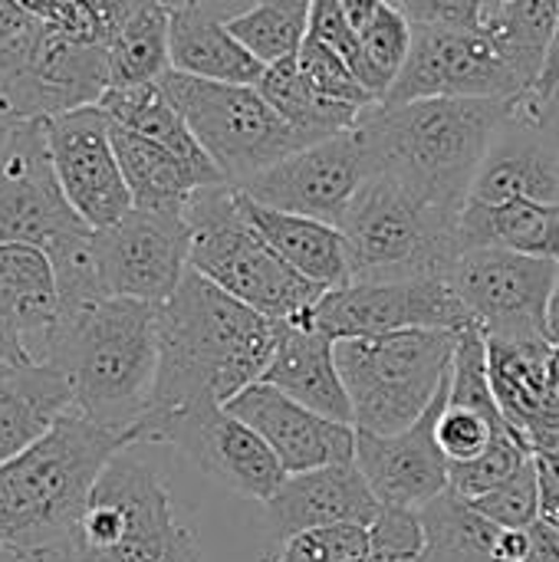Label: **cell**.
I'll use <instances>...</instances> for the list:
<instances>
[{
    "label": "cell",
    "instance_id": "obj_8",
    "mask_svg": "<svg viewBox=\"0 0 559 562\" xmlns=\"http://www.w3.org/2000/svg\"><path fill=\"white\" fill-rule=\"evenodd\" d=\"M158 82L227 184H244L264 168L313 145V138L293 128L257 86L198 79L178 69H168Z\"/></svg>",
    "mask_w": 559,
    "mask_h": 562
},
{
    "label": "cell",
    "instance_id": "obj_50",
    "mask_svg": "<svg viewBox=\"0 0 559 562\" xmlns=\"http://www.w3.org/2000/svg\"><path fill=\"white\" fill-rule=\"evenodd\" d=\"M550 379H554V392L559 402V346H554V356H550Z\"/></svg>",
    "mask_w": 559,
    "mask_h": 562
},
{
    "label": "cell",
    "instance_id": "obj_13",
    "mask_svg": "<svg viewBox=\"0 0 559 562\" xmlns=\"http://www.w3.org/2000/svg\"><path fill=\"white\" fill-rule=\"evenodd\" d=\"M524 92L484 30L415 23L409 59L379 105L415 99H511Z\"/></svg>",
    "mask_w": 559,
    "mask_h": 562
},
{
    "label": "cell",
    "instance_id": "obj_36",
    "mask_svg": "<svg viewBox=\"0 0 559 562\" xmlns=\"http://www.w3.org/2000/svg\"><path fill=\"white\" fill-rule=\"evenodd\" d=\"M451 389V385H448ZM435 438H438V448L448 461V468L455 464H468V461H478L481 454H488L497 441L504 438H521L511 422L504 418L501 405H491V408H478V405H465V402H445L441 415H438V425H435ZM524 441V438H521ZM527 445V441H524Z\"/></svg>",
    "mask_w": 559,
    "mask_h": 562
},
{
    "label": "cell",
    "instance_id": "obj_39",
    "mask_svg": "<svg viewBox=\"0 0 559 562\" xmlns=\"http://www.w3.org/2000/svg\"><path fill=\"white\" fill-rule=\"evenodd\" d=\"M471 504L504 530H530L534 524H540V477L534 454L501 487Z\"/></svg>",
    "mask_w": 559,
    "mask_h": 562
},
{
    "label": "cell",
    "instance_id": "obj_15",
    "mask_svg": "<svg viewBox=\"0 0 559 562\" xmlns=\"http://www.w3.org/2000/svg\"><path fill=\"white\" fill-rule=\"evenodd\" d=\"M96 257L109 296L161 306L191 267V227L185 211L132 207L115 224L96 231Z\"/></svg>",
    "mask_w": 559,
    "mask_h": 562
},
{
    "label": "cell",
    "instance_id": "obj_49",
    "mask_svg": "<svg viewBox=\"0 0 559 562\" xmlns=\"http://www.w3.org/2000/svg\"><path fill=\"white\" fill-rule=\"evenodd\" d=\"M547 333H550V342L559 346V273L557 286H554V300H550V323H547Z\"/></svg>",
    "mask_w": 559,
    "mask_h": 562
},
{
    "label": "cell",
    "instance_id": "obj_23",
    "mask_svg": "<svg viewBox=\"0 0 559 562\" xmlns=\"http://www.w3.org/2000/svg\"><path fill=\"white\" fill-rule=\"evenodd\" d=\"M260 382L280 389L293 402L333 422L353 425L349 392L343 385L339 362H336V339L320 326H313L310 319L280 323L277 349Z\"/></svg>",
    "mask_w": 559,
    "mask_h": 562
},
{
    "label": "cell",
    "instance_id": "obj_6",
    "mask_svg": "<svg viewBox=\"0 0 559 562\" xmlns=\"http://www.w3.org/2000/svg\"><path fill=\"white\" fill-rule=\"evenodd\" d=\"M339 231L349 250V273L359 283L448 277L465 254L461 214L422 201L389 175H369Z\"/></svg>",
    "mask_w": 559,
    "mask_h": 562
},
{
    "label": "cell",
    "instance_id": "obj_51",
    "mask_svg": "<svg viewBox=\"0 0 559 562\" xmlns=\"http://www.w3.org/2000/svg\"><path fill=\"white\" fill-rule=\"evenodd\" d=\"M540 109H544V112H554V115H559V86L554 89V92H550V99H547V102H540Z\"/></svg>",
    "mask_w": 559,
    "mask_h": 562
},
{
    "label": "cell",
    "instance_id": "obj_27",
    "mask_svg": "<svg viewBox=\"0 0 559 562\" xmlns=\"http://www.w3.org/2000/svg\"><path fill=\"white\" fill-rule=\"evenodd\" d=\"M237 194H241V204H244L247 217L254 221V227L264 234V240L297 273H303L306 280L320 283L323 290H336V286H346L353 280L346 237H343V231L336 224L267 207V204L247 198L241 188H237Z\"/></svg>",
    "mask_w": 559,
    "mask_h": 562
},
{
    "label": "cell",
    "instance_id": "obj_46",
    "mask_svg": "<svg viewBox=\"0 0 559 562\" xmlns=\"http://www.w3.org/2000/svg\"><path fill=\"white\" fill-rule=\"evenodd\" d=\"M16 362H33L30 352L23 349L16 329L0 316V366H16Z\"/></svg>",
    "mask_w": 559,
    "mask_h": 562
},
{
    "label": "cell",
    "instance_id": "obj_2",
    "mask_svg": "<svg viewBox=\"0 0 559 562\" xmlns=\"http://www.w3.org/2000/svg\"><path fill=\"white\" fill-rule=\"evenodd\" d=\"M135 448L128 435L66 412L36 445L0 468V557L63 562L105 464Z\"/></svg>",
    "mask_w": 559,
    "mask_h": 562
},
{
    "label": "cell",
    "instance_id": "obj_4",
    "mask_svg": "<svg viewBox=\"0 0 559 562\" xmlns=\"http://www.w3.org/2000/svg\"><path fill=\"white\" fill-rule=\"evenodd\" d=\"M49 366L66 372L72 412L132 438L155 392L158 306L105 296L59 316Z\"/></svg>",
    "mask_w": 559,
    "mask_h": 562
},
{
    "label": "cell",
    "instance_id": "obj_28",
    "mask_svg": "<svg viewBox=\"0 0 559 562\" xmlns=\"http://www.w3.org/2000/svg\"><path fill=\"white\" fill-rule=\"evenodd\" d=\"M99 109L115 125H125V128H132V132H138V135H145V138H152L158 145H165L168 151H175L185 165H191L204 178V184H221L224 181V175L208 158V151L194 138L191 125L178 112V105L161 89V82L109 86L105 95L99 99Z\"/></svg>",
    "mask_w": 559,
    "mask_h": 562
},
{
    "label": "cell",
    "instance_id": "obj_29",
    "mask_svg": "<svg viewBox=\"0 0 559 562\" xmlns=\"http://www.w3.org/2000/svg\"><path fill=\"white\" fill-rule=\"evenodd\" d=\"M461 244L504 247L527 257L559 260V204L550 201H468L461 211Z\"/></svg>",
    "mask_w": 559,
    "mask_h": 562
},
{
    "label": "cell",
    "instance_id": "obj_45",
    "mask_svg": "<svg viewBox=\"0 0 559 562\" xmlns=\"http://www.w3.org/2000/svg\"><path fill=\"white\" fill-rule=\"evenodd\" d=\"M524 562H559V533L544 520L530 527V550Z\"/></svg>",
    "mask_w": 559,
    "mask_h": 562
},
{
    "label": "cell",
    "instance_id": "obj_34",
    "mask_svg": "<svg viewBox=\"0 0 559 562\" xmlns=\"http://www.w3.org/2000/svg\"><path fill=\"white\" fill-rule=\"evenodd\" d=\"M105 49L112 86L158 82L171 69V3L145 0Z\"/></svg>",
    "mask_w": 559,
    "mask_h": 562
},
{
    "label": "cell",
    "instance_id": "obj_21",
    "mask_svg": "<svg viewBox=\"0 0 559 562\" xmlns=\"http://www.w3.org/2000/svg\"><path fill=\"white\" fill-rule=\"evenodd\" d=\"M550 356L554 342L547 336L488 339L491 392L511 428L527 441L530 454L559 451V402L550 379Z\"/></svg>",
    "mask_w": 559,
    "mask_h": 562
},
{
    "label": "cell",
    "instance_id": "obj_54",
    "mask_svg": "<svg viewBox=\"0 0 559 562\" xmlns=\"http://www.w3.org/2000/svg\"><path fill=\"white\" fill-rule=\"evenodd\" d=\"M165 3H171V7H175V3H185V0H165Z\"/></svg>",
    "mask_w": 559,
    "mask_h": 562
},
{
    "label": "cell",
    "instance_id": "obj_17",
    "mask_svg": "<svg viewBox=\"0 0 559 562\" xmlns=\"http://www.w3.org/2000/svg\"><path fill=\"white\" fill-rule=\"evenodd\" d=\"M89 227L66 201L43 122H16L0 151V244L46 247L53 237Z\"/></svg>",
    "mask_w": 559,
    "mask_h": 562
},
{
    "label": "cell",
    "instance_id": "obj_25",
    "mask_svg": "<svg viewBox=\"0 0 559 562\" xmlns=\"http://www.w3.org/2000/svg\"><path fill=\"white\" fill-rule=\"evenodd\" d=\"M72 408V385L46 362L0 366V468L36 445Z\"/></svg>",
    "mask_w": 559,
    "mask_h": 562
},
{
    "label": "cell",
    "instance_id": "obj_19",
    "mask_svg": "<svg viewBox=\"0 0 559 562\" xmlns=\"http://www.w3.org/2000/svg\"><path fill=\"white\" fill-rule=\"evenodd\" d=\"M448 385L428 405V412L399 435H372L356 428V464L366 474L382 507H425L451 487L448 461L438 448L435 425L448 402Z\"/></svg>",
    "mask_w": 559,
    "mask_h": 562
},
{
    "label": "cell",
    "instance_id": "obj_5",
    "mask_svg": "<svg viewBox=\"0 0 559 562\" xmlns=\"http://www.w3.org/2000/svg\"><path fill=\"white\" fill-rule=\"evenodd\" d=\"M191 227V270L270 319H300L326 293L297 273L254 227L234 184L198 188L185 207Z\"/></svg>",
    "mask_w": 559,
    "mask_h": 562
},
{
    "label": "cell",
    "instance_id": "obj_7",
    "mask_svg": "<svg viewBox=\"0 0 559 562\" xmlns=\"http://www.w3.org/2000/svg\"><path fill=\"white\" fill-rule=\"evenodd\" d=\"M461 333L405 329L336 342V362L353 405V428L399 435L412 428L451 379Z\"/></svg>",
    "mask_w": 559,
    "mask_h": 562
},
{
    "label": "cell",
    "instance_id": "obj_47",
    "mask_svg": "<svg viewBox=\"0 0 559 562\" xmlns=\"http://www.w3.org/2000/svg\"><path fill=\"white\" fill-rule=\"evenodd\" d=\"M559 86V20H557V36H554V46H550V56H547V66H544V76H540V86L534 89V99L537 102H547L550 92Z\"/></svg>",
    "mask_w": 559,
    "mask_h": 562
},
{
    "label": "cell",
    "instance_id": "obj_48",
    "mask_svg": "<svg viewBox=\"0 0 559 562\" xmlns=\"http://www.w3.org/2000/svg\"><path fill=\"white\" fill-rule=\"evenodd\" d=\"M379 3H382V0H343V7H346V13H349V20H353L356 33L372 20V13L379 10Z\"/></svg>",
    "mask_w": 559,
    "mask_h": 562
},
{
    "label": "cell",
    "instance_id": "obj_38",
    "mask_svg": "<svg viewBox=\"0 0 559 562\" xmlns=\"http://www.w3.org/2000/svg\"><path fill=\"white\" fill-rule=\"evenodd\" d=\"M372 540L362 524H333L290 537L260 562H369Z\"/></svg>",
    "mask_w": 559,
    "mask_h": 562
},
{
    "label": "cell",
    "instance_id": "obj_10",
    "mask_svg": "<svg viewBox=\"0 0 559 562\" xmlns=\"http://www.w3.org/2000/svg\"><path fill=\"white\" fill-rule=\"evenodd\" d=\"M109 76V49L79 43L40 23V30L0 63V112L16 122H46L53 115L99 105Z\"/></svg>",
    "mask_w": 559,
    "mask_h": 562
},
{
    "label": "cell",
    "instance_id": "obj_26",
    "mask_svg": "<svg viewBox=\"0 0 559 562\" xmlns=\"http://www.w3.org/2000/svg\"><path fill=\"white\" fill-rule=\"evenodd\" d=\"M171 69L257 86L267 66L234 36L227 20H217L201 0H185L171 7Z\"/></svg>",
    "mask_w": 559,
    "mask_h": 562
},
{
    "label": "cell",
    "instance_id": "obj_24",
    "mask_svg": "<svg viewBox=\"0 0 559 562\" xmlns=\"http://www.w3.org/2000/svg\"><path fill=\"white\" fill-rule=\"evenodd\" d=\"M59 313L49 254L36 244H0V316L16 329L33 362L49 366Z\"/></svg>",
    "mask_w": 559,
    "mask_h": 562
},
{
    "label": "cell",
    "instance_id": "obj_9",
    "mask_svg": "<svg viewBox=\"0 0 559 562\" xmlns=\"http://www.w3.org/2000/svg\"><path fill=\"white\" fill-rule=\"evenodd\" d=\"M132 441L135 448L171 445L204 477H211L237 497L260 504H267L290 477L277 454L270 451V445L224 405H198L175 415L138 422Z\"/></svg>",
    "mask_w": 559,
    "mask_h": 562
},
{
    "label": "cell",
    "instance_id": "obj_22",
    "mask_svg": "<svg viewBox=\"0 0 559 562\" xmlns=\"http://www.w3.org/2000/svg\"><path fill=\"white\" fill-rule=\"evenodd\" d=\"M379 510L382 504L372 494L359 464L343 461V464L290 474L280 484V491L264 504V524L273 547H280L290 537L316 527H333V524L369 527L379 517Z\"/></svg>",
    "mask_w": 559,
    "mask_h": 562
},
{
    "label": "cell",
    "instance_id": "obj_30",
    "mask_svg": "<svg viewBox=\"0 0 559 562\" xmlns=\"http://www.w3.org/2000/svg\"><path fill=\"white\" fill-rule=\"evenodd\" d=\"M112 122V119H109ZM112 145L132 194V207L142 211H185L198 188H208L204 178L185 165L165 145L112 122Z\"/></svg>",
    "mask_w": 559,
    "mask_h": 562
},
{
    "label": "cell",
    "instance_id": "obj_1",
    "mask_svg": "<svg viewBox=\"0 0 559 562\" xmlns=\"http://www.w3.org/2000/svg\"><path fill=\"white\" fill-rule=\"evenodd\" d=\"M277 336L280 319L250 310L188 267L178 290L158 306V375L138 422L227 405L264 379Z\"/></svg>",
    "mask_w": 559,
    "mask_h": 562
},
{
    "label": "cell",
    "instance_id": "obj_35",
    "mask_svg": "<svg viewBox=\"0 0 559 562\" xmlns=\"http://www.w3.org/2000/svg\"><path fill=\"white\" fill-rule=\"evenodd\" d=\"M313 0H257L250 10L227 16L234 36L264 63H280L300 53L310 36Z\"/></svg>",
    "mask_w": 559,
    "mask_h": 562
},
{
    "label": "cell",
    "instance_id": "obj_52",
    "mask_svg": "<svg viewBox=\"0 0 559 562\" xmlns=\"http://www.w3.org/2000/svg\"><path fill=\"white\" fill-rule=\"evenodd\" d=\"M10 128H13V122L0 112V151H3V142H7V135H10Z\"/></svg>",
    "mask_w": 559,
    "mask_h": 562
},
{
    "label": "cell",
    "instance_id": "obj_43",
    "mask_svg": "<svg viewBox=\"0 0 559 562\" xmlns=\"http://www.w3.org/2000/svg\"><path fill=\"white\" fill-rule=\"evenodd\" d=\"M412 23L425 26H461L484 30L491 13L497 10L491 0H395Z\"/></svg>",
    "mask_w": 559,
    "mask_h": 562
},
{
    "label": "cell",
    "instance_id": "obj_14",
    "mask_svg": "<svg viewBox=\"0 0 559 562\" xmlns=\"http://www.w3.org/2000/svg\"><path fill=\"white\" fill-rule=\"evenodd\" d=\"M369 175L372 168L362 138L356 128H349L287 155L283 161L264 168L260 175L234 188H241L247 198L267 207L316 217L339 227Z\"/></svg>",
    "mask_w": 559,
    "mask_h": 562
},
{
    "label": "cell",
    "instance_id": "obj_42",
    "mask_svg": "<svg viewBox=\"0 0 559 562\" xmlns=\"http://www.w3.org/2000/svg\"><path fill=\"white\" fill-rule=\"evenodd\" d=\"M372 560H415L425 550V524L412 507H382L369 524Z\"/></svg>",
    "mask_w": 559,
    "mask_h": 562
},
{
    "label": "cell",
    "instance_id": "obj_11",
    "mask_svg": "<svg viewBox=\"0 0 559 562\" xmlns=\"http://www.w3.org/2000/svg\"><path fill=\"white\" fill-rule=\"evenodd\" d=\"M557 273L559 260L527 257L504 247H471L451 267L448 283L488 339H550L547 323Z\"/></svg>",
    "mask_w": 559,
    "mask_h": 562
},
{
    "label": "cell",
    "instance_id": "obj_20",
    "mask_svg": "<svg viewBox=\"0 0 559 562\" xmlns=\"http://www.w3.org/2000/svg\"><path fill=\"white\" fill-rule=\"evenodd\" d=\"M244 425H250L277 454L287 474L316 471L326 464L356 461V428L333 422L267 382L247 385L224 405Z\"/></svg>",
    "mask_w": 559,
    "mask_h": 562
},
{
    "label": "cell",
    "instance_id": "obj_44",
    "mask_svg": "<svg viewBox=\"0 0 559 562\" xmlns=\"http://www.w3.org/2000/svg\"><path fill=\"white\" fill-rule=\"evenodd\" d=\"M540 477V520L559 533V451L534 454Z\"/></svg>",
    "mask_w": 559,
    "mask_h": 562
},
{
    "label": "cell",
    "instance_id": "obj_40",
    "mask_svg": "<svg viewBox=\"0 0 559 562\" xmlns=\"http://www.w3.org/2000/svg\"><path fill=\"white\" fill-rule=\"evenodd\" d=\"M297 66H300V72H303L320 92H326L329 99L353 102V105H359V109L379 105V99L362 86V79L353 72V66H349L333 46H326V43H320V40H313V36H306V43L300 46Z\"/></svg>",
    "mask_w": 559,
    "mask_h": 562
},
{
    "label": "cell",
    "instance_id": "obj_3",
    "mask_svg": "<svg viewBox=\"0 0 559 562\" xmlns=\"http://www.w3.org/2000/svg\"><path fill=\"white\" fill-rule=\"evenodd\" d=\"M524 95L372 105L356 132L372 175H389L422 201L461 214L491 138Z\"/></svg>",
    "mask_w": 559,
    "mask_h": 562
},
{
    "label": "cell",
    "instance_id": "obj_33",
    "mask_svg": "<svg viewBox=\"0 0 559 562\" xmlns=\"http://www.w3.org/2000/svg\"><path fill=\"white\" fill-rule=\"evenodd\" d=\"M257 89L267 95V102L303 135H310L313 142L349 132L362 122V115L369 109H359L353 102H339L329 99L326 92H320L297 66V56L270 63L257 82Z\"/></svg>",
    "mask_w": 559,
    "mask_h": 562
},
{
    "label": "cell",
    "instance_id": "obj_31",
    "mask_svg": "<svg viewBox=\"0 0 559 562\" xmlns=\"http://www.w3.org/2000/svg\"><path fill=\"white\" fill-rule=\"evenodd\" d=\"M557 20L559 0H504L484 23L488 40L527 92L540 86Z\"/></svg>",
    "mask_w": 559,
    "mask_h": 562
},
{
    "label": "cell",
    "instance_id": "obj_12",
    "mask_svg": "<svg viewBox=\"0 0 559 562\" xmlns=\"http://www.w3.org/2000/svg\"><path fill=\"white\" fill-rule=\"evenodd\" d=\"M339 339L385 336L405 329H468L474 326L468 306L448 283V277H412V280H376L346 283L326 290L320 303L300 316Z\"/></svg>",
    "mask_w": 559,
    "mask_h": 562
},
{
    "label": "cell",
    "instance_id": "obj_53",
    "mask_svg": "<svg viewBox=\"0 0 559 562\" xmlns=\"http://www.w3.org/2000/svg\"><path fill=\"white\" fill-rule=\"evenodd\" d=\"M540 115H544V122L557 132V138H559V115H554V112H544V109H540Z\"/></svg>",
    "mask_w": 559,
    "mask_h": 562
},
{
    "label": "cell",
    "instance_id": "obj_55",
    "mask_svg": "<svg viewBox=\"0 0 559 562\" xmlns=\"http://www.w3.org/2000/svg\"><path fill=\"white\" fill-rule=\"evenodd\" d=\"M491 3H494V7H501V3H504V0H491Z\"/></svg>",
    "mask_w": 559,
    "mask_h": 562
},
{
    "label": "cell",
    "instance_id": "obj_32",
    "mask_svg": "<svg viewBox=\"0 0 559 562\" xmlns=\"http://www.w3.org/2000/svg\"><path fill=\"white\" fill-rule=\"evenodd\" d=\"M425 524L422 562H497L504 527L488 520L458 491H441L435 501L418 507Z\"/></svg>",
    "mask_w": 559,
    "mask_h": 562
},
{
    "label": "cell",
    "instance_id": "obj_37",
    "mask_svg": "<svg viewBox=\"0 0 559 562\" xmlns=\"http://www.w3.org/2000/svg\"><path fill=\"white\" fill-rule=\"evenodd\" d=\"M412 33L415 23L405 16V10L392 0H382L379 10L372 13V20L359 30V46L362 56L376 76V86L385 99L389 86L395 82V76L402 72L409 49H412Z\"/></svg>",
    "mask_w": 559,
    "mask_h": 562
},
{
    "label": "cell",
    "instance_id": "obj_41",
    "mask_svg": "<svg viewBox=\"0 0 559 562\" xmlns=\"http://www.w3.org/2000/svg\"><path fill=\"white\" fill-rule=\"evenodd\" d=\"M527 458H530V448L521 438H504L488 454H481L478 461L448 468L451 491H458L468 501H478V497L491 494L494 487H501Z\"/></svg>",
    "mask_w": 559,
    "mask_h": 562
},
{
    "label": "cell",
    "instance_id": "obj_18",
    "mask_svg": "<svg viewBox=\"0 0 559 562\" xmlns=\"http://www.w3.org/2000/svg\"><path fill=\"white\" fill-rule=\"evenodd\" d=\"M468 201L559 204V138L544 122L540 102L534 99V92H527L517 102L514 115L491 138Z\"/></svg>",
    "mask_w": 559,
    "mask_h": 562
},
{
    "label": "cell",
    "instance_id": "obj_16",
    "mask_svg": "<svg viewBox=\"0 0 559 562\" xmlns=\"http://www.w3.org/2000/svg\"><path fill=\"white\" fill-rule=\"evenodd\" d=\"M46 125L49 158L72 211L102 231L132 211V194L112 145V122L99 105L53 115Z\"/></svg>",
    "mask_w": 559,
    "mask_h": 562
}]
</instances>
